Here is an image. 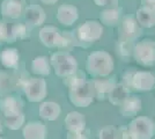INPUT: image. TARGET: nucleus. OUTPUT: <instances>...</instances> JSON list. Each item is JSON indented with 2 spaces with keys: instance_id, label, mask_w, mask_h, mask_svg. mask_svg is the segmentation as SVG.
Instances as JSON below:
<instances>
[{
  "instance_id": "18",
  "label": "nucleus",
  "mask_w": 155,
  "mask_h": 139,
  "mask_svg": "<svg viewBox=\"0 0 155 139\" xmlns=\"http://www.w3.org/2000/svg\"><path fill=\"white\" fill-rule=\"evenodd\" d=\"M1 15L8 19H19L22 14V4L19 0H4L0 8Z\"/></svg>"
},
{
  "instance_id": "30",
  "label": "nucleus",
  "mask_w": 155,
  "mask_h": 139,
  "mask_svg": "<svg viewBox=\"0 0 155 139\" xmlns=\"http://www.w3.org/2000/svg\"><path fill=\"white\" fill-rule=\"evenodd\" d=\"M97 6L109 7V8H117L118 7V0H94Z\"/></svg>"
},
{
  "instance_id": "25",
  "label": "nucleus",
  "mask_w": 155,
  "mask_h": 139,
  "mask_svg": "<svg viewBox=\"0 0 155 139\" xmlns=\"http://www.w3.org/2000/svg\"><path fill=\"white\" fill-rule=\"evenodd\" d=\"M136 19L138 25L143 28H152L155 26V14L147 8H139L136 13Z\"/></svg>"
},
{
  "instance_id": "10",
  "label": "nucleus",
  "mask_w": 155,
  "mask_h": 139,
  "mask_svg": "<svg viewBox=\"0 0 155 139\" xmlns=\"http://www.w3.org/2000/svg\"><path fill=\"white\" fill-rule=\"evenodd\" d=\"M141 30L137 20L132 16H125L119 23V37L122 42H133L140 35Z\"/></svg>"
},
{
  "instance_id": "36",
  "label": "nucleus",
  "mask_w": 155,
  "mask_h": 139,
  "mask_svg": "<svg viewBox=\"0 0 155 139\" xmlns=\"http://www.w3.org/2000/svg\"><path fill=\"white\" fill-rule=\"evenodd\" d=\"M2 133V124H1V121H0V134Z\"/></svg>"
},
{
  "instance_id": "15",
  "label": "nucleus",
  "mask_w": 155,
  "mask_h": 139,
  "mask_svg": "<svg viewBox=\"0 0 155 139\" xmlns=\"http://www.w3.org/2000/svg\"><path fill=\"white\" fill-rule=\"evenodd\" d=\"M22 134L25 139H46L48 129L42 122H29L23 127Z\"/></svg>"
},
{
  "instance_id": "32",
  "label": "nucleus",
  "mask_w": 155,
  "mask_h": 139,
  "mask_svg": "<svg viewBox=\"0 0 155 139\" xmlns=\"http://www.w3.org/2000/svg\"><path fill=\"white\" fill-rule=\"evenodd\" d=\"M119 131H120L119 139H133L131 136H130V133H129V131H127V129H126V127H120V129H119Z\"/></svg>"
},
{
  "instance_id": "7",
  "label": "nucleus",
  "mask_w": 155,
  "mask_h": 139,
  "mask_svg": "<svg viewBox=\"0 0 155 139\" xmlns=\"http://www.w3.org/2000/svg\"><path fill=\"white\" fill-rule=\"evenodd\" d=\"M133 57L138 64L142 66L155 65V42L152 40H142L133 48Z\"/></svg>"
},
{
  "instance_id": "16",
  "label": "nucleus",
  "mask_w": 155,
  "mask_h": 139,
  "mask_svg": "<svg viewBox=\"0 0 155 139\" xmlns=\"http://www.w3.org/2000/svg\"><path fill=\"white\" fill-rule=\"evenodd\" d=\"M141 109V100L138 96L130 95L119 106V113L126 118H134Z\"/></svg>"
},
{
  "instance_id": "31",
  "label": "nucleus",
  "mask_w": 155,
  "mask_h": 139,
  "mask_svg": "<svg viewBox=\"0 0 155 139\" xmlns=\"http://www.w3.org/2000/svg\"><path fill=\"white\" fill-rule=\"evenodd\" d=\"M141 5L143 8H147L155 14V0H141Z\"/></svg>"
},
{
  "instance_id": "13",
  "label": "nucleus",
  "mask_w": 155,
  "mask_h": 139,
  "mask_svg": "<svg viewBox=\"0 0 155 139\" xmlns=\"http://www.w3.org/2000/svg\"><path fill=\"white\" fill-rule=\"evenodd\" d=\"M65 126L71 133H82L86 127L84 115L79 111H71L65 117Z\"/></svg>"
},
{
  "instance_id": "9",
  "label": "nucleus",
  "mask_w": 155,
  "mask_h": 139,
  "mask_svg": "<svg viewBox=\"0 0 155 139\" xmlns=\"http://www.w3.org/2000/svg\"><path fill=\"white\" fill-rule=\"evenodd\" d=\"M39 40L48 48H63L64 46V35L58 28L53 26L43 27L39 31Z\"/></svg>"
},
{
  "instance_id": "37",
  "label": "nucleus",
  "mask_w": 155,
  "mask_h": 139,
  "mask_svg": "<svg viewBox=\"0 0 155 139\" xmlns=\"http://www.w3.org/2000/svg\"><path fill=\"white\" fill-rule=\"evenodd\" d=\"M0 139H2V137H1V136H0Z\"/></svg>"
},
{
  "instance_id": "6",
  "label": "nucleus",
  "mask_w": 155,
  "mask_h": 139,
  "mask_svg": "<svg viewBox=\"0 0 155 139\" xmlns=\"http://www.w3.org/2000/svg\"><path fill=\"white\" fill-rule=\"evenodd\" d=\"M133 139H152L155 134V123L146 116H138L126 127Z\"/></svg>"
},
{
  "instance_id": "17",
  "label": "nucleus",
  "mask_w": 155,
  "mask_h": 139,
  "mask_svg": "<svg viewBox=\"0 0 155 139\" xmlns=\"http://www.w3.org/2000/svg\"><path fill=\"white\" fill-rule=\"evenodd\" d=\"M45 12L38 5H30L26 8L25 19L29 26H42L45 21Z\"/></svg>"
},
{
  "instance_id": "34",
  "label": "nucleus",
  "mask_w": 155,
  "mask_h": 139,
  "mask_svg": "<svg viewBox=\"0 0 155 139\" xmlns=\"http://www.w3.org/2000/svg\"><path fill=\"white\" fill-rule=\"evenodd\" d=\"M4 23L2 21H0V45L2 43H5V36H4Z\"/></svg>"
},
{
  "instance_id": "21",
  "label": "nucleus",
  "mask_w": 155,
  "mask_h": 139,
  "mask_svg": "<svg viewBox=\"0 0 155 139\" xmlns=\"http://www.w3.org/2000/svg\"><path fill=\"white\" fill-rule=\"evenodd\" d=\"M20 53L15 48L5 49L0 53V61L8 70H16L19 66Z\"/></svg>"
},
{
  "instance_id": "3",
  "label": "nucleus",
  "mask_w": 155,
  "mask_h": 139,
  "mask_svg": "<svg viewBox=\"0 0 155 139\" xmlns=\"http://www.w3.org/2000/svg\"><path fill=\"white\" fill-rule=\"evenodd\" d=\"M124 86L129 91L148 92L155 87V77L150 72H129L124 77Z\"/></svg>"
},
{
  "instance_id": "28",
  "label": "nucleus",
  "mask_w": 155,
  "mask_h": 139,
  "mask_svg": "<svg viewBox=\"0 0 155 139\" xmlns=\"http://www.w3.org/2000/svg\"><path fill=\"white\" fill-rule=\"evenodd\" d=\"M119 136H120L119 129L111 125L103 127L98 133V138L100 139H119Z\"/></svg>"
},
{
  "instance_id": "27",
  "label": "nucleus",
  "mask_w": 155,
  "mask_h": 139,
  "mask_svg": "<svg viewBox=\"0 0 155 139\" xmlns=\"http://www.w3.org/2000/svg\"><path fill=\"white\" fill-rule=\"evenodd\" d=\"M31 71L38 75H48L50 73V64L45 57H36L31 63Z\"/></svg>"
},
{
  "instance_id": "22",
  "label": "nucleus",
  "mask_w": 155,
  "mask_h": 139,
  "mask_svg": "<svg viewBox=\"0 0 155 139\" xmlns=\"http://www.w3.org/2000/svg\"><path fill=\"white\" fill-rule=\"evenodd\" d=\"M130 96V91L123 84H116L108 95V100L115 106H120Z\"/></svg>"
},
{
  "instance_id": "23",
  "label": "nucleus",
  "mask_w": 155,
  "mask_h": 139,
  "mask_svg": "<svg viewBox=\"0 0 155 139\" xmlns=\"http://www.w3.org/2000/svg\"><path fill=\"white\" fill-rule=\"evenodd\" d=\"M120 14H122V11L118 7L104 9L103 12H101V15H100L101 23L108 27L117 26L120 23Z\"/></svg>"
},
{
  "instance_id": "5",
  "label": "nucleus",
  "mask_w": 155,
  "mask_h": 139,
  "mask_svg": "<svg viewBox=\"0 0 155 139\" xmlns=\"http://www.w3.org/2000/svg\"><path fill=\"white\" fill-rule=\"evenodd\" d=\"M75 33L77 34H74V36H75V42H79L78 44L88 46L101 38L103 34V27L102 23H100L98 21H86L84 25L78 28Z\"/></svg>"
},
{
  "instance_id": "29",
  "label": "nucleus",
  "mask_w": 155,
  "mask_h": 139,
  "mask_svg": "<svg viewBox=\"0 0 155 139\" xmlns=\"http://www.w3.org/2000/svg\"><path fill=\"white\" fill-rule=\"evenodd\" d=\"M87 79H86L84 73L80 72V71H77L74 74H72V75L67 77V78H64V84L66 86L72 87V86H74V85L80 84V82H84Z\"/></svg>"
},
{
  "instance_id": "38",
  "label": "nucleus",
  "mask_w": 155,
  "mask_h": 139,
  "mask_svg": "<svg viewBox=\"0 0 155 139\" xmlns=\"http://www.w3.org/2000/svg\"><path fill=\"white\" fill-rule=\"evenodd\" d=\"M154 88H155V87H154Z\"/></svg>"
},
{
  "instance_id": "1",
  "label": "nucleus",
  "mask_w": 155,
  "mask_h": 139,
  "mask_svg": "<svg viewBox=\"0 0 155 139\" xmlns=\"http://www.w3.org/2000/svg\"><path fill=\"white\" fill-rule=\"evenodd\" d=\"M86 68L91 77L104 78L114 71V59L107 51H96L88 56Z\"/></svg>"
},
{
  "instance_id": "35",
  "label": "nucleus",
  "mask_w": 155,
  "mask_h": 139,
  "mask_svg": "<svg viewBox=\"0 0 155 139\" xmlns=\"http://www.w3.org/2000/svg\"><path fill=\"white\" fill-rule=\"evenodd\" d=\"M41 1L46 4V5H53V4H56L58 0H41Z\"/></svg>"
},
{
  "instance_id": "2",
  "label": "nucleus",
  "mask_w": 155,
  "mask_h": 139,
  "mask_svg": "<svg viewBox=\"0 0 155 139\" xmlns=\"http://www.w3.org/2000/svg\"><path fill=\"white\" fill-rule=\"evenodd\" d=\"M94 87L93 81H84L78 85L70 87L68 99L73 106L78 108H87L94 100Z\"/></svg>"
},
{
  "instance_id": "24",
  "label": "nucleus",
  "mask_w": 155,
  "mask_h": 139,
  "mask_svg": "<svg viewBox=\"0 0 155 139\" xmlns=\"http://www.w3.org/2000/svg\"><path fill=\"white\" fill-rule=\"evenodd\" d=\"M15 79L12 74L7 72H0V98L9 95L16 88Z\"/></svg>"
},
{
  "instance_id": "19",
  "label": "nucleus",
  "mask_w": 155,
  "mask_h": 139,
  "mask_svg": "<svg viewBox=\"0 0 155 139\" xmlns=\"http://www.w3.org/2000/svg\"><path fill=\"white\" fill-rule=\"evenodd\" d=\"M116 82L112 79H97L93 80L94 87V96L98 100H104L108 98L111 89L115 87Z\"/></svg>"
},
{
  "instance_id": "4",
  "label": "nucleus",
  "mask_w": 155,
  "mask_h": 139,
  "mask_svg": "<svg viewBox=\"0 0 155 139\" xmlns=\"http://www.w3.org/2000/svg\"><path fill=\"white\" fill-rule=\"evenodd\" d=\"M51 65L54 68L56 75L67 78L78 71L77 59L67 51H58L51 56Z\"/></svg>"
},
{
  "instance_id": "11",
  "label": "nucleus",
  "mask_w": 155,
  "mask_h": 139,
  "mask_svg": "<svg viewBox=\"0 0 155 139\" xmlns=\"http://www.w3.org/2000/svg\"><path fill=\"white\" fill-rule=\"evenodd\" d=\"M23 109V102L20 96L9 94L6 96L0 98V111L4 114V116L9 114L20 113Z\"/></svg>"
},
{
  "instance_id": "14",
  "label": "nucleus",
  "mask_w": 155,
  "mask_h": 139,
  "mask_svg": "<svg viewBox=\"0 0 155 139\" xmlns=\"http://www.w3.org/2000/svg\"><path fill=\"white\" fill-rule=\"evenodd\" d=\"M78 19H79V12H78V8L75 6L64 4V5L58 7L57 20L63 26H72Z\"/></svg>"
},
{
  "instance_id": "8",
  "label": "nucleus",
  "mask_w": 155,
  "mask_h": 139,
  "mask_svg": "<svg viewBox=\"0 0 155 139\" xmlns=\"http://www.w3.org/2000/svg\"><path fill=\"white\" fill-rule=\"evenodd\" d=\"M23 91L29 102H41L48 94V85L43 78H30L23 85Z\"/></svg>"
},
{
  "instance_id": "33",
  "label": "nucleus",
  "mask_w": 155,
  "mask_h": 139,
  "mask_svg": "<svg viewBox=\"0 0 155 139\" xmlns=\"http://www.w3.org/2000/svg\"><path fill=\"white\" fill-rule=\"evenodd\" d=\"M67 139H88L82 133H71L68 132L67 134Z\"/></svg>"
},
{
  "instance_id": "20",
  "label": "nucleus",
  "mask_w": 155,
  "mask_h": 139,
  "mask_svg": "<svg viewBox=\"0 0 155 139\" xmlns=\"http://www.w3.org/2000/svg\"><path fill=\"white\" fill-rule=\"evenodd\" d=\"M61 113V108L56 102H43L38 109L39 117L44 121H56Z\"/></svg>"
},
{
  "instance_id": "26",
  "label": "nucleus",
  "mask_w": 155,
  "mask_h": 139,
  "mask_svg": "<svg viewBox=\"0 0 155 139\" xmlns=\"http://www.w3.org/2000/svg\"><path fill=\"white\" fill-rule=\"evenodd\" d=\"M25 121H26L25 114L23 111H20V113L6 115L5 119H4V124L7 129L15 131V130H19L20 127H22V125L25 124Z\"/></svg>"
},
{
  "instance_id": "12",
  "label": "nucleus",
  "mask_w": 155,
  "mask_h": 139,
  "mask_svg": "<svg viewBox=\"0 0 155 139\" xmlns=\"http://www.w3.org/2000/svg\"><path fill=\"white\" fill-rule=\"evenodd\" d=\"M27 27L21 23H4L5 43H14L16 40L25 38L27 36Z\"/></svg>"
}]
</instances>
